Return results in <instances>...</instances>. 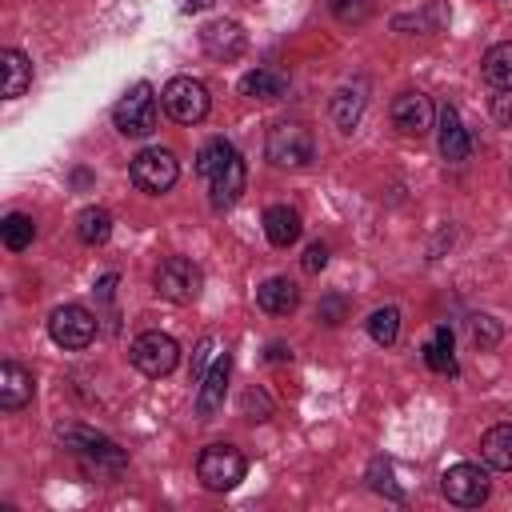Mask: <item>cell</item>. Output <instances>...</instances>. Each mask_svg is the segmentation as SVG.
Segmentation results:
<instances>
[{
    "mask_svg": "<svg viewBox=\"0 0 512 512\" xmlns=\"http://www.w3.org/2000/svg\"><path fill=\"white\" fill-rule=\"evenodd\" d=\"M112 288H116V276H104V280L96 284V292H100V300H108V296H112Z\"/></svg>",
    "mask_w": 512,
    "mask_h": 512,
    "instance_id": "obj_35",
    "label": "cell"
},
{
    "mask_svg": "<svg viewBox=\"0 0 512 512\" xmlns=\"http://www.w3.org/2000/svg\"><path fill=\"white\" fill-rule=\"evenodd\" d=\"M156 116H160V104H156V88H152L148 80L132 84V88L116 100V108H112L116 132H120V136H132V140L152 136V132H156Z\"/></svg>",
    "mask_w": 512,
    "mask_h": 512,
    "instance_id": "obj_2",
    "label": "cell"
},
{
    "mask_svg": "<svg viewBox=\"0 0 512 512\" xmlns=\"http://www.w3.org/2000/svg\"><path fill=\"white\" fill-rule=\"evenodd\" d=\"M160 104H164V112L176 120V124H200L204 116H208V88L200 84V80H192V76H172L168 84H164V92H160Z\"/></svg>",
    "mask_w": 512,
    "mask_h": 512,
    "instance_id": "obj_7",
    "label": "cell"
},
{
    "mask_svg": "<svg viewBox=\"0 0 512 512\" xmlns=\"http://www.w3.org/2000/svg\"><path fill=\"white\" fill-rule=\"evenodd\" d=\"M228 376H232V356L224 352V356L212 364V372H204V380H200V388H196V416H200V420H212V416L220 412L224 392H228Z\"/></svg>",
    "mask_w": 512,
    "mask_h": 512,
    "instance_id": "obj_15",
    "label": "cell"
},
{
    "mask_svg": "<svg viewBox=\"0 0 512 512\" xmlns=\"http://www.w3.org/2000/svg\"><path fill=\"white\" fill-rule=\"evenodd\" d=\"M196 172H200V180L208 184V200H212L216 212L232 208V204L240 200L244 184H248V168H244L236 144L224 140V136H212V140L196 152Z\"/></svg>",
    "mask_w": 512,
    "mask_h": 512,
    "instance_id": "obj_1",
    "label": "cell"
},
{
    "mask_svg": "<svg viewBox=\"0 0 512 512\" xmlns=\"http://www.w3.org/2000/svg\"><path fill=\"white\" fill-rule=\"evenodd\" d=\"M200 44H204V52L212 60H224L228 64V60H236L248 48V36H244V28L236 20H212V24H204Z\"/></svg>",
    "mask_w": 512,
    "mask_h": 512,
    "instance_id": "obj_14",
    "label": "cell"
},
{
    "mask_svg": "<svg viewBox=\"0 0 512 512\" xmlns=\"http://www.w3.org/2000/svg\"><path fill=\"white\" fill-rule=\"evenodd\" d=\"M128 176H132V184H136L140 192L160 196V192H168V188L180 180V160H176V152H168V148H144V152L132 156Z\"/></svg>",
    "mask_w": 512,
    "mask_h": 512,
    "instance_id": "obj_6",
    "label": "cell"
},
{
    "mask_svg": "<svg viewBox=\"0 0 512 512\" xmlns=\"http://www.w3.org/2000/svg\"><path fill=\"white\" fill-rule=\"evenodd\" d=\"M440 492L456 508H480L488 500V472L480 464H452L440 476Z\"/></svg>",
    "mask_w": 512,
    "mask_h": 512,
    "instance_id": "obj_11",
    "label": "cell"
},
{
    "mask_svg": "<svg viewBox=\"0 0 512 512\" xmlns=\"http://www.w3.org/2000/svg\"><path fill=\"white\" fill-rule=\"evenodd\" d=\"M480 76L492 84V88H512V40H500L484 52L480 60Z\"/></svg>",
    "mask_w": 512,
    "mask_h": 512,
    "instance_id": "obj_22",
    "label": "cell"
},
{
    "mask_svg": "<svg viewBox=\"0 0 512 512\" xmlns=\"http://www.w3.org/2000/svg\"><path fill=\"white\" fill-rule=\"evenodd\" d=\"M0 236H4V248L8 252H24L32 240H36V224L28 212H8L0 220Z\"/></svg>",
    "mask_w": 512,
    "mask_h": 512,
    "instance_id": "obj_26",
    "label": "cell"
},
{
    "mask_svg": "<svg viewBox=\"0 0 512 512\" xmlns=\"http://www.w3.org/2000/svg\"><path fill=\"white\" fill-rule=\"evenodd\" d=\"M256 304L268 312V316H292L300 308V288L288 280V276H268L260 288H256Z\"/></svg>",
    "mask_w": 512,
    "mask_h": 512,
    "instance_id": "obj_17",
    "label": "cell"
},
{
    "mask_svg": "<svg viewBox=\"0 0 512 512\" xmlns=\"http://www.w3.org/2000/svg\"><path fill=\"white\" fill-rule=\"evenodd\" d=\"M340 312H344V304H340L336 296L320 304V316H324V324H340Z\"/></svg>",
    "mask_w": 512,
    "mask_h": 512,
    "instance_id": "obj_33",
    "label": "cell"
},
{
    "mask_svg": "<svg viewBox=\"0 0 512 512\" xmlns=\"http://www.w3.org/2000/svg\"><path fill=\"white\" fill-rule=\"evenodd\" d=\"M300 212L296 208H288V204H272L268 212H264V236H268V244H276V248H288V244H296L300 240Z\"/></svg>",
    "mask_w": 512,
    "mask_h": 512,
    "instance_id": "obj_18",
    "label": "cell"
},
{
    "mask_svg": "<svg viewBox=\"0 0 512 512\" xmlns=\"http://www.w3.org/2000/svg\"><path fill=\"white\" fill-rule=\"evenodd\" d=\"M368 336H372L380 348L396 344V336H400V308H392V304L376 308V312L368 316Z\"/></svg>",
    "mask_w": 512,
    "mask_h": 512,
    "instance_id": "obj_27",
    "label": "cell"
},
{
    "mask_svg": "<svg viewBox=\"0 0 512 512\" xmlns=\"http://www.w3.org/2000/svg\"><path fill=\"white\" fill-rule=\"evenodd\" d=\"M472 340H476V348H496L500 344V320L472 316Z\"/></svg>",
    "mask_w": 512,
    "mask_h": 512,
    "instance_id": "obj_29",
    "label": "cell"
},
{
    "mask_svg": "<svg viewBox=\"0 0 512 512\" xmlns=\"http://www.w3.org/2000/svg\"><path fill=\"white\" fill-rule=\"evenodd\" d=\"M216 0H184L180 4V12H204V8H212Z\"/></svg>",
    "mask_w": 512,
    "mask_h": 512,
    "instance_id": "obj_34",
    "label": "cell"
},
{
    "mask_svg": "<svg viewBox=\"0 0 512 512\" xmlns=\"http://www.w3.org/2000/svg\"><path fill=\"white\" fill-rule=\"evenodd\" d=\"M208 356H212V340L204 336V340L196 344V356H192V380H196V384L204 380V364H208Z\"/></svg>",
    "mask_w": 512,
    "mask_h": 512,
    "instance_id": "obj_32",
    "label": "cell"
},
{
    "mask_svg": "<svg viewBox=\"0 0 512 512\" xmlns=\"http://www.w3.org/2000/svg\"><path fill=\"white\" fill-rule=\"evenodd\" d=\"M388 116H392V128L396 132H404V136H424L428 128H432V116H436V108H432V100L424 96V92H400L396 100H392V108H388Z\"/></svg>",
    "mask_w": 512,
    "mask_h": 512,
    "instance_id": "obj_12",
    "label": "cell"
},
{
    "mask_svg": "<svg viewBox=\"0 0 512 512\" xmlns=\"http://www.w3.org/2000/svg\"><path fill=\"white\" fill-rule=\"evenodd\" d=\"M152 288H156V296H164L168 304H192V300L200 296V288H204V272H200L188 256H168V260L156 264Z\"/></svg>",
    "mask_w": 512,
    "mask_h": 512,
    "instance_id": "obj_5",
    "label": "cell"
},
{
    "mask_svg": "<svg viewBox=\"0 0 512 512\" xmlns=\"http://www.w3.org/2000/svg\"><path fill=\"white\" fill-rule=\"evenodd\" d=\"M424 364H428L432 372H448V376H456V356H452V328H448V324L432 328V336H428V344H424Z\"/></svg>",
    "mask_w": 512,
    "mask_h": 512,
    "instance_id": "obj_23",
    "label": "cell"
},
{
    "mask_svg": "<svg viewBox=\"0 0 512 512\" xmlns=\"http://www.w3.org/2000/svg\"><path fill=\"white\" fill-rule=\"evenodd\" d=\"M128 360L132 368H140L144 376H168L176 364H180V344L168 336V332H140L128 348Z\"/></svg>",
    "mask_w": 512,
    "mask_h": 512,
    "instance_id": "obj_10",
    "label": "cell"
},
{
    "mask_svg": "<svg viewBox=\"0 0 512 512\" xmlns=\"http://www.w3.org/2000/svg\"><path fill=\"white\" fill-rule=\"evenodd\" d=\"M0 68H4V100H20L32 88V60L20 48H4Z\"/></svg>",
    "mask_w": 512,
    "mask_h": 512,
    "instance_id": "obj_19",
    "label": "cell"
},
{
    "mask_svg": "<svg viewBox=\"0 0 512 512\" xmlns=\"http://www.w3.org/2000/svg\"><path fill=\"white\" fill-rule=\"evenodd\" d=\"M264 156H268L276 168H304V164H312V156H316L312 132H308L300 120H276V124L268 128Z\"/></svg>",
    "mask_w": 512,
    "mask_h": 512,
    "instance_id": "obj_3",
    "label": "cell"
},
{
    "mask_svg": "<svg viewBox=\"0 0 512 512\" xmlns=\"http://www.w3.org/2000/svg\"><path fill=\"white\" fill-rule=\"evenodd\" d=\"M328 8H332V16L340 24H364L372 16V4L368 0H328Z\"/></svg>",
    "mask_w": 512,
    "mask_h": 512,
    "instance_id": "obj_28",
    "label": "cell"
},
{
    "mask_svg": "<svg viewBox=\"0 0 512 512\" xmlns=\"http://www.w3.org/2000/svg\"><path fill=\"white\" fill-rule=\"evenodd\" d=\"M480 456L496 472H512V424H492L480 436Z\"/></svg>",
    "mask_w": 512,
    "mask_h": 512,
    "instance_id": "obj_21",
    "label": "cell"
},
{
    "mask_svg": "<svg viewBox=\"0 0 512 512\" xmlns=\"http://www.w3.org/2000/svg\"><path fill=\"white\" fill-rule=\"evenodd\" d=\"M436 124H440V128H436V132H440V156H444L448 164H464V160L472 156V136H468V128H464L456 104H440Z\"/></svg>",
    "mask_w": 512,
    "mask_h": 512,
    "instance_id": "obj_13",
    "label": "cell"
},
{
    "mask_svg": "<svg viewBox=\"0 0 512 512\" xmlns=\"http://www.w3.org/2000/svg\"><path fill=\"white\" fill-rule=\"evenodd\" d=\"M492 120H500V124L512 128V88H500L492 96Z\"/></svg>",
    "mask_w": 512,
    "mask_h": 512,
    "instance_id": "obj_30",
    "label": "cell"
},
{
    "mask_svg": "<svg viewBox=\"0 0 512 512\" xmlns=\"http://www.w3.org/2000/svg\"><path fill=\"white\" fill-rule=\"evenodd\" d=\"M240 92L252 100H280V96H288V76L276 68H252L240 76Z\"/></svg>",
    "mask_w": 512,
    "mask_h": 512,
    "instance_id": "obj_20",
    "label": "cell"
},
{
    "mask_svg": "<svg viewBox=\"0 0 512 512\" xmlns=\"http://www.w3.org/2000/svg\"><path fill=\"white\" fill-rule=\"evenodd\" d=\"M48 336H52V344H60L68 352H80L96 340V316L84 304H60L48 316Z\"/></svg>",
    "mask_w": 512,
    "mask_h": 512,
    "instance_id": "obj_9",
    "label": "cell"
},
{
    "mask_svg": "<svg viewBox=\"0 0 512 512\" xmlns=\"http://www.w3.org/2000/svg\"><path fill=\"white\" fill-rule=\"evenodd\" d=\"M32 392H36V380L24 364L16 360H4L0 364V408L4 412H20L24 404H32Z\"/></svg>",
    "mask_w": 512,
    "mask_h": 512,
    "instance_id": "obj_16",
    "label": "cell"
},
{
    "mask_svg": "<svg viewBox=\"0 0 512 512\" xmlns=\"http://www.w3.org/2000/svg\"><path fill=\"white\" fill-rule=\"evenodd\" d=\"M76 236L84 240V244H104L108 236H112V216H108V208H96V204H88V208H80V216H76Z\"/></svg>",
    "mask_w": 512,
    "mask_h": 512,
    "instance_id": "obj_25",
    "label": "cell"
},
{
    "mask_svg": "<svg viewBox=\"0 0 512 512\" xmlns=\"http://www.w3.org/2000/svg\"><path fill=\"white\" fill-rule=\"evenodd\" d=\"M360 116H364V92L360 88H340L332 96V124L340 132H352L360 124Z\"/></svg>",
    "mask_w": 512,
    "mask_h": 512,
    "instance_id": "obj_24",
    "label": "cell"
},
{
    "mask_svg": "<svg viewBox=\"0 0 512 512\" xmlns=\"http://www.w3.org/2000/svg\"><path fill=\"white\" fill-rule=\"evenodd\" d=\"M244 472H248V460L232 444H208L196 460V476L208 492H232L244 480Z\"/></svg>",
    "mask_w": 512,
    "mask_h": 512,
    "instance_id": "obj_4",
    "label": "cell"
},
{
    "mask_svg": "<svg viewBox=\"0 0 512 512\" xmlns=\"http://www.w3.org/2000/svg\"><path fill=\"white\" fill-rule=\"evenodd\" d=\"M324 264H328V248H324L320 240L308 244V248H304V272H320Z\"/></svg>",
    "mask_w": 512,
    "mask_h": 512,
    "instance_id": "obj_31",
    "label": "cell"
},
{
    "mask_svg": "<svg viewBox=\"0 0 512 512\" xmlns=\"http://www.w3.org/2000/svg\"><path fill=\"white\" fill-rule=\"evenodd\" d=\"M60 440H64V448H72V452H76L80 460H88L92 468H108V472H120V468L128 464L124 448H120L116 440H108V436L92 432V428H80V424H72V428H60Z\"/></svg>",
    "mask_w": 512,
    "mask_h": 512,
    "instance_id": "obj_8",
    "label": "cell"
},
{
    "mask_svg": "<svg viewBox=\"0 0 512 512\" xmlns=\"http://www.w3.org/2000/svg\"><path fill=\"white\" fill-rule=\"evenodd\" d=\"M268 360H292V348H284V344H272V348H268Z\"/></svg>",
    "mask_w": 512,
    "mask_h": 512,
    "instance_id": "obj_36",
    "label": "cell"
}]
</instances>
